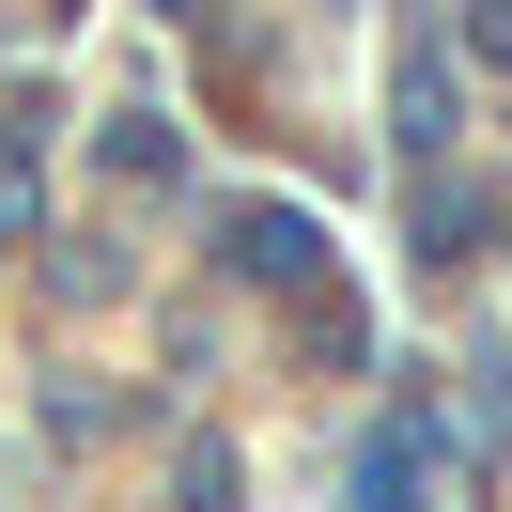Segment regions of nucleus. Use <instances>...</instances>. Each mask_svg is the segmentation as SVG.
Masks as SVG:
<instances>
[{
	"label": "nucleus",
	"instance_id": "f03ea898",
	"mask_svg": "<svg viewBox=\"0 0 512 512\" xmlns=\"http://www.w3.org/2000/svg\"><path fill=\"white\" fill-rule=\"evenodd\" d=\"M373 512H419V419H388V435H373Z\"/></svg>",
	"mask_w": 512,
	"mask_h": 512
},
{
	"label": "nucleus",
	"instance_id": "f257e3e1",
	"mask_svg": "<svg viewBox=\"0 0 512 512\" xmlns=\"http://www.w3.org/2000/svg\"><path fill=\"white\" fill-rule=\"evenodd\" d=\"M233 264H249V280H311V218H295V202H233Z\"/></svg>",
	"mask_w": 512,
	"mask_h": 512
}]
</instances>
